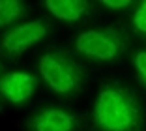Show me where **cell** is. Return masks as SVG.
I'll use <instances>...</instances> for the list:
<instances>
[{"instance_id": "cell-1", "label": "cell", "mask_w": 146, "mask_h": 131, "mask_svg": "<svg viewBox=\"0 0 146 131\" xmlns=\"http://www.w3.org/2000/svg\"><path fill=\"white\" fill-rule=\"evenodd\" d=\"M94 122L103 131H144V110L133 90L112 80L98 94Z\"/></svg>"}, {"instance_id": "cell-2", "label": "cell", "mask_w": 146, "mask_h": 131, "mask_svg": "<svg viewBox=\"0 0 146 131\" xmlns=\"http://www.w3.org/2000/svg\"><path fill=\"white\" fill-rule=\"evenodd\" d=\"M41 79L54 94L73 99L84 90L86 69L66 49H52L39 58Z\"/></svg>"}, {"instance_id": "cell-3", "label": "cell", "mask_w": 146, "mask_h": 131, "mask_svg": "<svg viewBox=\"0 0 146 131\" xmlns=\"http://www.w3.org/2000/svg\"><path fill=\"white\" fill-rule=\"evenodd\" d=\"M75 51L84 58L98 62L118 60L129 49V34L122 26H103L86 30L75 38Z\"/></svg>"}, {"instance_id": "cell-4", "label": "cell", "mask_w": 146, "mask_h": 131, "mask_svg": "<svg viewBox=\"0 0 146 131\" xmlns=\"http://www.w3.org/2000/svg\"><path fill=\"white\" fill-rule=\"evenodd\" d=\"M49 30L51 26L45 19L17 25L0 38V56L9 62H17L23 53H26L32 45H36L47 36Z\"/></svg>"}, {"instance_id": "cell-5", "label": "cell", "mask_w": 146, "mask_h": 131, "mask_svg": "<svg viewBox=\"0 0 146 131\" xmlns=\"http://www.w3.org/2000/svg\"><path fill=\"white\" fill-rule=\"evenodd\" d=\"M23 127L26 131H81L82 118L69 110L47 107L28 116Z\"/></svg>"}, {"instance_id": "cell-6", "label": "cell", "mask_w": 146, "mask_h": 131, "mask_svg": "<svg viewBox=\"0 0 146 131\" xmlns=\"http://www.w3.org/2000/svg\"><path fill=\"white\" fill-rule=\"evenodd\" d=\"M38 77L26 71H11L0 77V94L13 105H21L34 94Z\"/></svg>"}, {"instance_id": "cell-7", "label": "cell", "mask_w": 146, "mask_h": 131, "mask_svg": "<svg viewBox=\"0 0 146 131\" xmlns=\"http://www.w3.org/2000/svg\"><path fill=\"white\" fill-rule=\"evenodd\" d=\"M45 6L54 17L68 23L81 21L92 9V2H86V0H49L45 2Z\"/></svg>"}, {"instance_id": "cell-8", "label": "cell", "mask_w": 146, "mask_h": 131, "mask_svg": "<svg viewBox=\"0 0 146 131\" xmlns=\"http://www.w3.org/2000/svg\"><path fill=\"white\" fill-rule=\"evenodd\" d=\"M28 6L19 0H0V28L9 26L13 21L26 15Z\"/></svg>"}, {"instance_id": "cell-9", "label": "cell", "mask_w": 146, "mask_h": 131, "mask_svg": "<svg viewBox=\"0 0 146 131\" xmlns=\"http://www.w3.org/2000/svg\"><path fill=\"white\" fill-rule=\"evenodd\" d=\"M133 26H135V30H137V34H141V36L146 38V2H142L137 8V11H135Z\"/></svg>"}, {"instance_id": "cell-10", "label": "cell", "mask_w": 146, "mask_h": 131, "mask_svg": "<svg viewBox=\"0 0 146 131\" xmlns=\"http://www.w3.org/2000/svg\"><path fill=\"white\" fill-rule=\"evenodd\" d=\"M135 69L139 73V79L146 88V51H141L135 55Z\"/></svg>"}, {"instance_id": "cell-11", "label": "cell", "mask_w": 146, "mask_h": 131, "mask_svg": "<svg viewBox=\"0 0 146 131\" xmlns=\"http://www.w3.org/2000/svg\"><path fill=\"white\" fill-rule=\"evenodd\" d=\"M103 6H107V8L111 9H120V8H129L131 6V0H120V2H103Z\"/></svg>"}, {"instance_id": "cell-12", "label": "cell", "mask_w": 146, "mask_h": 131, "mask_svg": "<svg viewBox=\"0 0 146 131\" xmlns=\"http://www.w3.org/2000/svg\"><path fill=\"white\" fill-rule=\"evenodd\" d=\"M0 110H2V101H0Z\"/></svg>"}, {"instance_id": "cell-13", "label": "cell", "mask_w": 146, "mask_h": 131, "mask_svg": "<svg viewBox=\"0 0 146 131\" xmlns=\"http://www.w3.org/2000/svg\"><path fill=\"white\" fill-rule=\"evenodd\" d=\"M0 69H2V66H0Z\"/></svg>"}]
</instances>
